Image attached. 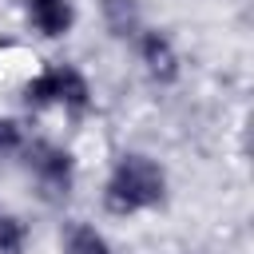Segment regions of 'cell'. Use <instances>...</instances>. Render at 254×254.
Listing matches in <instances>:
<instances>
[{
	"mask_svg": "<svg viewBox=\"0 0 254 254\" xmlns=\"http://www.w3.org/2000/svg\"><path fill=\"white\" fill-rule=\"evenodd\" d=\"M167 198H171V175L155 155L119 151L111 159V171L99 190V202L111 218H135V214L159 210L167 206Z\"/></svg>",
	"mask_w": 254,
	"mask_h": 254,
	"instance_id": "1",
	"label": "cell"
},
{
	"mask_svg": "<svg viewBox=\"0 0 254 254\" xmlns=\"http://www.w3.org/2000/svg\"><path fill=\"white\" fill-rule=\"evenodd\" d=\"M20 99L32 111H48L60 107L67 115H87L95 107V91L83 67L75 64H40L24 83H20Z\"/></svg>",
	"mask_w": 254,
	"mask_h": 254,
	"instance_id": "2",
	"label": "cell"
},
{
	"mask_svg": "<svg viewBox=\"0 0 254 254\" xmlns=\"http://www.w3.org/2000/svg\"><path fill=\"white\" fill-rule=\"evenodd\" d=\"M20 163L48 198H67L71 187H75V175H79L75 151L56 143V139H32L28 135V143L20 151Z\"/></svg>",
	"mask_w": 254,
	"mask_h": 254,
	"instance_id": "3",
	"label": "cell"
},
{
	"mask_svg": "<svg viewBox=\"0 0 254 254\" xmlns=\"http://www.w3.org/2000/svg\"><path fill=\"white\" fill-rule=\"evenodd\" d=\"M131 48H135V60H139L143 75H147L155 87H175V83L183 79V52H179V44H175V36H171L167 28L147 24V28L131 40Z\"/></svg>",
	"mask_w": 254,
	"mask_h": 254,
	"instance_id": "4",
	"label": "cell"
},
{
	"mask_svg": "<svg viewBox=\"0 0 254 254\" xmlns=\"http://www.w3.org/2000/svg\"><path fill=\"white\" fill-rule=\"evenodd\" d=\"M75 0H24V24L40 40H64L75 32Z\"/></svg>",
	"mask_w": 254,
	"mask_h": 254,
	"instance_id": "5",
	"label": "cell"
},
{
	"mask_svg": "<svg viewBox=\"0 0 254 254\" xmlns=\"http://www.w3.org/2000/svg\"><path fill=\"white\" fill-rule=\"evenodd\" d=\"M95 12H99V24L111 40L119 44H131L143 28H147V16H143V0H95Z\"/></svg>",
	"mask_w": 254,
	"mask_h": 254,
	"instance_id": "6",
	"label": "cell"
},
{
	"mask_svg": "<svg viewBox=\"0 0 254 254\" xmlns=\"http://www.w3.org/2000/svg\"><path fill=\"white\" fill-rule=\"evenodd\" d=\"M60 254H115L107 234L87 218H67L60 230Z\"/></svg>",
	"mask_w": 254,
	"mask_h": 254,
	"instance_id": "7",
	"label": "cell"
},
{
	"mask_svg": "<svg viewBox=\"0 0 254 254\" xmlns=\"http://www.w3.org/2000/svg\"><path fill=\"white\" fill-rule=\"evenodd\" d=\"M28 242H32L28 218H20L16 210H0V254H24Z\"/></svg>",
	"mask_w": 254,
	"mask_h": 254,
	"instance_id": "8",
	"label": "cell"
},
{
	"mask_svg": "<svg viewBox=\"0 0 254 254\" xmlns=\"http://www.w3.org/2000/svg\"><path fill=\"white\" fill-rule=\"evenodd\" d=\"M24 143H28V127L16 115H4L0 111V159H20Z\"/></svg>",
	"mask_w": 254,
	"mask_h": 254,
	"instance_id": "9",
	"label": "cell"
}]
</instances>
